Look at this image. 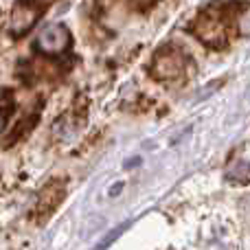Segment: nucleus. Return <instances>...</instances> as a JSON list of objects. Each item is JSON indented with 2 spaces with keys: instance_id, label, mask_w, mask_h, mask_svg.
Returning <instances> with one entry per match:
<instances>
[{
  "instance_id": "f257e3e1",
  "label": "nucleus",
  "mask_w": 250,
  "mask_h": 250,
  "mask_svg": "<svg viewBox=\"0 0 250 250\" xmlns=\"http://www.w3.org/2000/svg\"><path fill=\"white\" fill-rule=\"evenodd\" d=\"M244 4L230 2V4H215L207 7L191 20L189 31L200 40L202 44L211 48H222L229 42V29L230 22L242 24V18L246 11H239Z\"/></svg>"
},
{
  "instance_id": "f03ea898",
  "label": "nucleus",
  "mask_w": 250,
  "mask_h": 250,
  "mask_svg": "<svg viewBox=\"0 0 250 250\" xmlns=\"http://www.w3.org/2000/svg\"><path fill=\"white\" fill-rule=\"evenodd\" d=\"M189 66V57L176 44H165L151 57V66H149V75L160 83H169L180 79L187 73Z\"/></svg>"
},
{
  "instance_id": "7ed1b4c3",
  "label": "nucleus",
  "mask_w": 250,
  "mask_h": 250,
  "mask_svg": "<svg viewBox=\"0 0 250 250\" xmlns=\"http://www.w3.org/2000/svg\"><path fill=\"white\" fill-rule=\"evenodd\" d=\"M55 2L57 0H16L9 20V33L13 38H22L24 33H29L38 24L42 13Z\"/></svg>"
},
{
  "instance_id": "20e7f679",
  "label": "nucleus",
  "mask_w": 250,
  "mask_h": 250,
  "mask_svg": "<svg viewBox=\"0 0 250 250\" xmlns=\"http://www.w3.org/2000/svg\"><path fill=\"white\" fill-rule=\"evenodd\" d=\"M64 198H66V182L62 180V178L48 180L46 185L42 187V191L38 193L35 207H33V211H31V217H33L35 224H44V222L60 208Z\"/></svg>"
},
{
  "instance_id": "39448f33",
  "label": "nucleus",
  "mask_w": 250,
  "mask_h": 250,
  "mask_svg": "<svg viewBox=\"0 0 250 250\" xmlns=\"http://www.w3.org/2000/svg\"><path fill=\"white\" fill-rule=\"evenodd\" d=\"M40 53L44 55H62L64 51H68L70 46V31L64 24H53L46 26L42 33L38 35V42H35Z\"/></svg>"
},
{
  "instance_id": "423d86ee",
  "label": "nucleus",
  "mask_w": 250,
  "mask_h": 250,
  "mask_svg": "<svg viewBox=\"0 0 250 250\" xmlns=\"http://www.w3.org/2000/svg\"><path fill=\"white\" fill-rule=\"evenodd\" d=\"M11 112H13V95L9 90H4L0 92V134L7 129Z\"/></svg>"
},
{
  "instance_id": "0eeeda50",
  "label": "nucleus",
  "mask_w": 250,
  "mask_h": 250,
  "mask_svg": "<svg viewBox=\"0 0 250 250\" xmlns=\"http://www.w3.org/2000/svg\"><path fill=\"white\" fill-rule=\"evenodd\" d=\"M156 2H158V0H129V4H132L134 9H138V11H147V9H151Z\"/></svg>"
}]
</instances>
